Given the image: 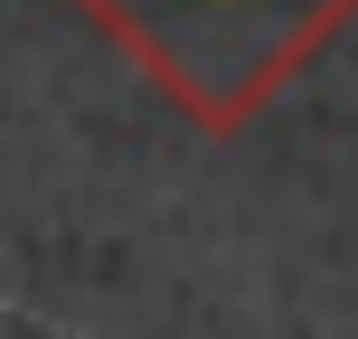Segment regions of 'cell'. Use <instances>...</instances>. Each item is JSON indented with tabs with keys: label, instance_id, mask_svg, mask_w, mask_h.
I'll return each mask as SVG.
<instances>
[{
	"label": "cell",
	"instance_id": "1",
	"mask_svg": "<svg viewBox=\"0 0 358 339\" xmlns=\"http://www.w3.org/2000/svg\"><path fill=\"white\" fill-rule=\"evenodd\" d=\"M189 123L245 132L264 94L321 48L358 0H76Z\"/></svg>",
	"mask_w": 358,
	"mask_h": 339
}]
</instances>
